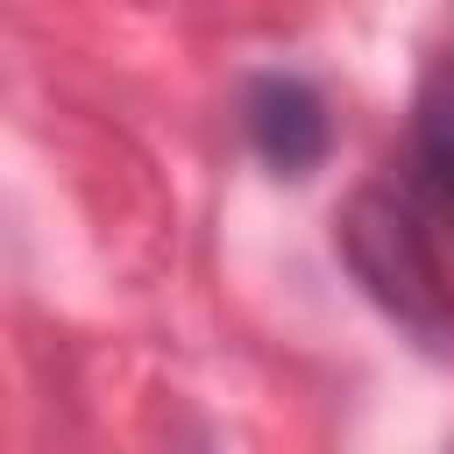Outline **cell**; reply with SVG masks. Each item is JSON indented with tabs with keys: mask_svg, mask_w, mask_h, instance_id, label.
<instances>
[{
	"mask_svg": "<svg viewBox=\"0 0 454 454\" xmlns=\"http://www.w3.org/2000/svg\"><path fill=\"white\" fill-rule=\"evenodd\" d=\"M397 184L454 234V43L426 57L397 142Z\"/></svg>",
	"mask_w": 454,
	"mask_h": 454,
	"instance_id": "cell-3",
	"label": "cell"
},
{
	"mask_svg": "<svg viewBox=\"0 0 454 454\" xmlns=\"http://www.w3.org/2000/svg\"><path fill=\"white\" fill-rule=\"evenodd\" d=\"M241 142L270 177H312L333 149V106L305 71H255L241 85Z\"/></svg>",
	"mask_w": 454,
	"mask_h": 454,
	"instance_id": "cell-2",
	"label": "cell"
},
{
	"mask_svg": "<svg viewBox=\"0 0 454 454\" xmlns=\"http://www.w3.org/2000/svg\"><path fill=\"white\" fill-rule=\"evenodd\" d=\"M447 454H454V447H447Z\"/></svg>",
	"mask_w": 454,
	"mask_h": 454,
	"instance_id": "cell-4",
	"label": "cell"
},
{
	"mask_svg": "<svg viewBox=\"0 0 454 454\" xmlns=\"http://www.w3.org/2000/svg\"><path fill=\"white\" fill-rule=\"evenodd\" d=\"M333 255L355 277V291L419 355H454V255H447V227L397 177L355 184L333 206Z\"/></svg>",
	"mask_w": 454,
	"mask_h": 454,
	"instance_id": "cell-1",
	"label": "cell"
}]
</instances>
